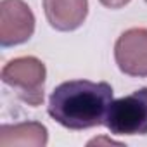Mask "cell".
Here are the masks:
<instances>
[{
	"label": "cell",
	"instance_id": "cell-1",
	"mask_svg": "<svg viewBox=\"0 0 147 147\" xmlns=\"http://www.w3.org/2000/svg\"><path fill=\"white\" fill-rule=\"evenodd\" d=\"M113 102V87L106 82L71 80L54 88L49 99V114L69 130H87L106 121Z\"/></svg>",
	"mask_w": 147,
	"mask_h": 147
},
{
	"label": "cell",
	"instance_id": "cell-2",
	"mask_svg": "<svg viewBox=\"0 0 147 147\" xmlns=\"http://www.w3.org/2000/svg\"><path fill=\"white\" fill-rule=\"evenodd\" d=\"M45 78V64L33 55L16 57L9 61L2 69V82L14 88L18 97L33 107L43 102Z\"/></svg>",
	"mask_w": 147,
	"mask_h": 147
},
{
	"label": "cell",
	"instance_id": "cell-3",
	"mask_svg": "<svg viewBox=\"0 0 147 147\" xmlns=\"http://www.w3.org/2000/svg\"><path fill=\"white\" fill-rule=\"evenodd\" d=\"M104 125L114 135H147V88L113 100Z\"/></svg>",
	"mask_w": 147,
	"mask_h": 147
},
{
	"label": "cell",
	"instance_id": "cell-4",
	"mask_svg": "<svg viewBox=\"0 0 147 147\" xmlns=\"http://www.w3.org/2000/svg\"><path fill=\"white\" fill-rule=\"evenodd\" d=\"M35 31V16L23 0L0 2V43L12 47L28 42Z\"/></svg>",
	"mask_w": 147,
	"mask_h": 147
},
{
	"label": "cell",
	"instance_id": "cell-5",
	"mask_svg": "<svg viewBox=\"0 0 147 147\" xmlns=\"http://www.w3.org/2000/svg\"><path fill=\"white\" fill-rule=\"evenodd\" d=\"M114 59L121 73L135 78H147V30H126L114 45Z\"/></svg>",
	"mask_w": 147,
	"mask_h": 147
},
{
	"label": "cell",
	"instance_id": "cell-6",
	"mask_svg": "<svg viewBox=\"0 0 147 147\" xmlns=\"http://www.w3.org/2000/svg\"><path fill=\"white\" fill-rule=\"evenodd\" d=\"M43 11L52 28L73 31L87 19L88 0H43Z\"/></svg>",
	"mask_w": 147,
	"mask_h": 147
},
{
	"label": "cell",
	"instance_id": "cell-7",
	"mask_svg": "<svg viewBox=\"0 0 147 147\" xmlns=\"http://www.w3.org/2000/svg\"><path fill=\"white\" fill-rule=\"evenodd\" d=\"M47 140H49L47 128L38 121L4 125L0 128V147H12V145L43 147L47 145Z\"/></svg>",
	"mask_w": 147,
	"mask_h": 147
},
{
	"label": "cell",
	"instance_id": "cell-8",
	"mask_svg": "<svg viewBox=\"0 0 147 147\" xmlns=\"http://www.w3.org/2000/svg\"><path fill=\"white\" fill-rule=\"evenodd\" d=\"M128 2H130V0H100V4L106 5V7H109V9H121Z\"/></svg>",
	"mask_w": 147,
	"mask_h": 147
},
{
	"label": "cell",
	"instance_id": "cell-9",
	"mask_svg": "<svg viewBox=\"0 0 147 147\" xmlns=\"http://www.w3.org/2000/svg\"><path fill=\"white\" fill-rule=\"evenodd\" d=\"M111 144V145H121L119 142H114V140H111V138H94V140H90L88 142V145H94V144Z\"/></svg>",
	"mask_w": 147,
	"mask_h": 147
},
{
	"label": "cell",
	"instance_id": "cell-10",
	"mask_svg": "<svg viewBox=\"0 0 147 147\" xmlns=\"http://www.w3.org/2000/svg\"><path fill=\"white\" fill-rule=\"evenodd\" d=\"M145 2H147V0H145Z\"/></svg>",
	"mask_w": 147,
	"mask_h": 147
}]
</instances>
